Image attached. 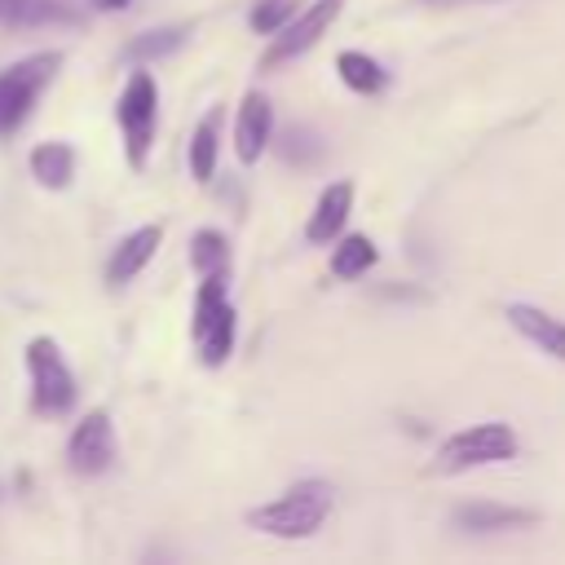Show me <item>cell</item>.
Instances as JSON below:
<instances>
[{"mask_svg": "<svg viewBox=\"0 0 565 565\" xmlns=\"http://www.w3.org/2000/svg\"><path fill=\"white\" fill-rule=\"evenodd\" d=\"M159 243H163V225H137L132 234H124V238L115 243L110 260H106V287L132 282V278L154 260Z\"/></svg>", "mask_w": 565, "mask_h": 565, "instance_id": "cell-10", "label": "cell"}, {"mask_svg": "<svg viewBox=\"0 0 565 565\" xmlns=\"http://www.w3.org/2000/svg\"><path fill=\"white\" fill-rule=\"evenodd\" d=\"M269 137H274V106L260 88H247L243 102H238V115H234V154H238V163H256L269 150Z\"/></svg>", "mask_w": 565, "mask_h": 565, "instance_id": "cell-8", "label": "cell"}, {"mask_svg": "<svg viewBox=\"0 0 565 565\" xmlns=\"http://www.w3.org/2000/svg\"><path fill=\"white\" fill-rule=\"evenodd\" d=\"M318 141H322V137H313L305 124H291V128L282 132V159H287V163H309V159L322 154Z\"/></svg>", "mask_w": 565, "mask_h": 565, "instance_id": "cell-20", "label": "cell"}, {"mask_svg": "<svg viewBox=\"0 0 565 565\" xmlns=\"http://www.w3.org/2000/svg\"><path fill=\"white\" fill-rule=\"evenodd\" d=\"M93 4H97V9H102V13H115V9H128V4H132V0H93Z\"/></svg>", "mask_w": 565, "mask_h": 565, "instance_id": "cell-23", "label": "cell"}, {"mask_svg": "<svg viewBox=\"0 0 565 565\" xmlns=\"http://www.w3.org/2000/svg\"><path fill=\"white\" fill-rule=\"evenodd\" d=\"M335 71H340V84L349 93H358V97H375V93L388 88V71L371 53H362V49H344L335 57Z\"/></svg>", "mask_w": 565, "mask_h": 565, "instance_id": "cell-15", "label": "cell"}, {"mask_svg": "<svg viewBox=\"0 0 565 565\" xmlns=\"http://www.w3.org/2000/svg\"><path fill=\"white\" fill-rule=\"evenodd\" d=\"M115 124L124 132V159L128 168H146L150 146H154V128H159V84L150 71H132L124 79V93L115 102Z\"/></svg>", "mask_w": 565, "mask_h": 565, "instance_id": "cell-5", "label": "cell"}, {"mask_svg": "<svg viewBox=\"0 0 565 565\" xmlns=\"http://www.w3.org/2000/svg\"><path fill=\"white\" fill-rule=\"evenodd\" d=\"M26 375H31V411L44 419H62L75 411L79 402V384L57 349L53 335H35L26 340Z\"/></svg>", "mask_w": 565, "mask_h": 565, "instance_id": "cell-3", "label": "cell"}, {"mask_svg": "<svg viewBox=\"0 0 565 565\" xmlns=\"http://www.w3.org/2000/svg\"><path fill=\"white\" fill-rule=\"evenodd\" d=\"M503 318H508V327H512L516 335H525L530 344H539L547 358L565 362V318H556V313H547V309H539V305H530V300L503 305Z\"/></svg>", "mask_w": 565, "mask_h": 565, "instance_id": "cell-9", "label": "cell"}, {"mask_svg": "<svg viewBox=\"0 0 565 565\" xmlns=\"http://www.w3.org/2000/svg\"><path fill=\"white\" fill-rule=\"evenodd\" d=\"M349 212H353V181H331L318 194V203H313V212L305 221V238L309 243H335L344 234Z\"/></svg>", "mask_w": 565, "mask_h": 565, "instance_id": "cell-12", "label": "cell"}, {"mask_svg": "<svg viewBox=\"0 0 565 565\" xmlns=\"http://www.w3.org/2000/svg\"><path fill=\"white\" fill-rule=\"evenodd\" d=\"M181 44H185V26H159V31H146V35H137V40H128L124 57H128V62H154V57L177 53Z\"/></svg>", "mask_w": 565, "mask_h": 565, "instance_id": "cell-19", "label": "cell"}, {"mask_svg": "<svg viewBox=\"0 0 565 565\" xmlns=\"http://www.w3.org/2000/svg\"><path fill=\"white\" fill-rule=\"evenodd\" d=\"M516 433L512 424L503 419H481V424H468L459 433H450L437 450H433V472L437 477H455V472H468V468H486V463H503L516 455Z\"/></svg>", "mask_w": 565, "mask_h": 565, "instance_id": "cell-2", "label": "cell"}, {"mask_svg": "<svg viewBox=\"0 0 565 565\" xmlns=\"http://www.w3.org/2000/svg\"><path fill=\"white\" fill-rule=\"evenodd\" d=\"M190 265H194V274L199 278H207V274H230V238L221 234V230H194V238H190Z\"/></svg>", "mask_w": 565, "mask_h": 565, "instance_id": "cell-18", "label": "cell"}, {"mask_svg": "<svg viewBox=\"0 0 565 565\" xmlns=\"http://www.w3.org/2000/svg\"><path fill=\"white\" fill-rule=\"evenodd\" d=\"M331 503H335V490L327 481H296L278 499L252 508L243 521L269 539H313L327 525Z\"/></svg>", "mask_w": 565, "mask_h": 565, "instance_id": "cell-1", "label": "cell"}, {"mask_svg": "<svg viewBox=\"0 0 565 565\" xmlns=\"http://www.w3.org/2000/svg\"><path fill=\"white\" fill-rule=\"evenodd\" d=\"M450 521L468 534H499V530H521V525H534L539 512L530 508H512V503H490V499H472V503H459L450 512Z\"/></svg>", "mask_w": 565, "mask_h": 565, "instance_id": "cell-11", "label": "cell"}, {"mask_svg": "<svg viewBox=\"0 0 565 565\" xmlns=\"http://www.w3.org/2000/svg\"><path fill=\"white\" fill-rule=\"evenodd\" d=\"M375 260H380V247L371 243V234H344L340 247L331 252V274L344 278V282H353L366 269H375Z\"/></svg>", "mask_w": 565, "mask_h": 565, "instance_id": "cell-17", "label": "cell"}, {"mask_svg": "<svg viewBox=\"0 0 565 565\" xmlns=\"http://www.w3.org/2000/svg\"><path fill=\"white\" fill-rule=\"evenodd\" d=\"M35 0H0V26H31Z\"/></svg>", "mask_w": 565, "mask_h": 565, "instance_id": "cell-22", "label": "cell"}, {"mask_svg": "<svg viewBox=\"0 0 565 565\" xmlns=\"http://www.w3.org/2000/svg\"><path fill=\"white\" fill-rule=\"evenodd\" d=\"M291 13H296V4H291V0H260V4L252 9V18H247V22H252V31L274 35Z\"/></svg>", "mask_w": 565, "mask_h": 565, "instance_id": "cell-21", "label": "cell"}, {"mask_svg": "<svg viewBox=\"0 0 565 565\" xmlns=\"http://www.w3.org/2000/svg\"><path fill=\"white\" fill-rule=\"evenodd\" d=\"M26 168L44 190H66L75 177V150L66 141H40L26 159Z\"/></svg>", "mask_w": 565, "mask_h": 565, "instance_id": "cell-16", "label": "cell"}, {"mask_svg": "<svg viewBox=\"0 0 565 565\" xmlns=\"http://www.w3.org/2000/svg\"><path fill=\"white\" fill-rule=\"evenodd\" d=\"M340 9H344V0H313L305 13H291V18L274 31L269 49L260 53V71L287 66V62H296L300 53H309V49L327 35V26L340 18Z\"/></svg>", "mask_w": 565, "mask_h": 565, "instance_id": "cell-6", "label": "cell"}, {"mask_svg": "<svg viewBox=\"0 0 565 565\" xmlns=\"http://www.w3.org/2000/svg\"><path fill=\"white\" fill-rule=\"evenodd\" d=\"M234 335H238V313H234V305L225 300V305L194 331L199 362H203V366H225L230 353H234Z\"/></svg>", "mask_w": 565, "mask_h": 565, "instance_id": "cell-13", "label": "cell"}, {"mask_svg": "<svg viewBox=\"0 0 565 565\" xmlns=\"http://www.w3.org/2000/svg\"><path fill=\"white\" fill-rule=\"evenodd\" d=\"M57 66H62V53L57 49H40V53H26L13 66L0 71V137H13L26 124L31 106L40 102V93L57 79Z\"/></svg>", "mask_w": 565, "mask_h": 565, "instance_id": "cell-4", "label": "cell"}, {"mask_svg": "<svg viewBox=\"0 0 565 565\" xmlns=\"http://www.w3.org/2000/svg\"><path fill=\"white\" fill-rule=\"evenodd\" d=\"M115 455H119L115 424H110V415L97 406V411H88V415L71 428V437H66V468H71L75 477H102V472L115 463Z\"/></svg>", "mask_w": 565, "mask_h": 565, "instance_id": "cell-7", "label": "cell"}, {"mask_svg": "<svg viewBox=\"0 0 565 565\" xmlns=\"http://www.w3.org/2000/svg\"><path fill=\"white\" fill-rule=\"evenodd\" d=\"M216 154H221V106H212L190 132V177L199 185L216 177Z\"/></svg>", "mask_w": 565, "mask_h": 565, "instance_id": "cell-14", "label": "cell"}]
</instances>
